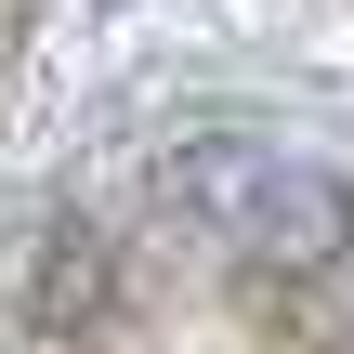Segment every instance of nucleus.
<instances>
[{
  "mask_svg": "<svg viewBox=\"0 0 354 354\" xmlns=\"http://www.w3.org/2000/svg\"><path fill=\"white\" fill-rule=\"evenodd\" d=\"M184 210L223 250H250L263 276H328L354 250V184L289 158V145H263V131H197L184 145Z\"/></svg>",
  "mask_w": 354,
  "mask_h": 354,
  "instance_id": "nucleus-1",
  "label": "nucleus"
},
{
  "mask_svg": "<svg viewBox=\"0 0 354 354\" xmlns=\"http://www.w3.org/2000/svg\"><path fill=\"white\" fill-rule=\"evenodd\" d=\"M105 289H118V263H105V236H92L79 210L26 223V250H13V328H26V342H79V328H105Z\"/></svg>",
  "mask_w": 354,
  "mask_h": 354,
  "instance_id": "nucleus-2",
  "label": "nucleus"
}]
</instances>
